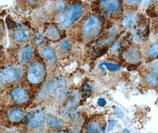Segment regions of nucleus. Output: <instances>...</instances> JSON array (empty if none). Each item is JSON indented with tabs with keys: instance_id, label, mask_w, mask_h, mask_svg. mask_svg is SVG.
I'll list each match as a JSON object with an SVG mask.
<instances>
[{
	"instance_id": "nucleus-7",
	"label": "nucleus",
	"mask_w": 158,
	"mask_h": 133,
	"mask_svg": "<svg viewBox=\"0 0 158 133\" xmlns=\"http://www.w3.org/2000/svg\"><path fill=\"white\" fill-rule=\"evenodd\" d=\"M138 15L135 11H128L126 13L123 18L122 26L124 29L133 28L138 21Z\"/></svg>"
},
{
	"instance_id": "nucleus-12",
	"label": "nucleus",
	"mask_w": 158,
	"mask_h": 133,
	"mask_svg": "<svg viewBox=\"0 0 158 133\" xmlns=\"http://www.w3.org/2000/svg\"><path fill=\"white\" fill-rule=\"evenodd\" d=\"M14 37L15 40L18 42H26L29 40L30 33L26 29H17L15 31Z\"/></svg>"
},
{
	"instance_id": "nucleus-19",
	"label": "nucleus",
	"mask_w": 158,
	"mask_h": 133,
	"mask_svg": "<svg viewBox=\"0 0 158 133\" xmlns=\"http://www.w3.org/2000/svg\"><path fill=\"white\" fill-rule=\"evenodd\" d=\"M86 130L88 133H102L103 132L102 128L96 122H91L88 124Z\"/></svg>"
},
{
	"instance_id": "nucleus-10",
	"label": "nucleus",
	"mask_w": 158,
	"mask_h": 133,
	"mask_svg": "<svg viewBox=\"0 0 158 133\" xmlns=\"http://www.w3.org/2000/svg\"><path fill=\"white\" fill-rule=\"evenodd\" d=\"M40 53L47 61L53 64L56 61L55 53L50 46H43L40 49Z\"/></svg>"
},
{
	"instance_id": "nucleus-31",
	"label": "nucleus",
	"mask_w": 158,
	"mask_h": 133,
	"mask_svg": "<svg viewBox=\"0 0 158 133\" xmlns=\"http://www.w3.org/2000/svg\"><path fill=\"white\" fill-rule=\"evenodd\" d=\"M67 133L66 132H65V131H59V132H57V133Z\"/></svg>"
},
{
	"instance_id": "nucleus-22",
	"label": "nucleus",
	"mask_w": 158,
	"mask_h": 133,
	"mask_svg": "<svg viewBox=\"0 0 158 133\" xmlns=\"http://www.w3.org/2000/svg\"><path fill=\"white\" fill-rule=\"evenodd\" d=\"M148 56L149 58H154L158 56V42L151 46Z\"/></svg>"
},
{
	"instance_id": "nucleus-28",
	"label": "nucleus",
	"mask_w": 158,
	"mask_h": 133,
	"mask_svg": "<svg viewBox=\"0 0 158 133\" xmlns=\"http://www.w3.org/2000/svg\"><path fill=\"white\" fill-rule=\"evenodd\" d=\"M152 72L155 75L158 77V62L153 64L152 66Z\"/></svg>"
},
{
	"instance_id": "nucleus-13",
	"label": "nucleus",
	"mask_w": 158,
	"mask_h": 133,
	"mask_svg": "<svg viewBox=\"0 0 158 133\" xmlns=\"http://www.w3.org/2000/svg\"><path fill=\"white\" fill-rule=\"evenodd\" d=\"M46 121L48 125L53 128H60L64 126V122L62 119H58L55 116L50 114L47 116Z\"/></svg>"
},
{
	"instance_id": "nucleus-18",
	"label": "nucleus",
	"mask_w": 158,
	"mask_h": 133,
	"mask_svg": "<svg viewBox=\"0 0 158 133\" xmlns=\"http://www.w3.org/2000/svg\"><path fill=\"white\" fill-rule=\"evenodd\" d=\"M46 33L48 37L52 40H57L60 35V31L58 28L53 25L49 26L46 29Z\"/></svg>"
},
{
	"instance_id": "nucleus-9",
	"label": "nucleus",
	"mask_w": 158,
	"mask_h": 133,
	"mask_svg": "<svg viewBox=\"0 0 158 133\" xmlns=\"http://www.w3.org/2000/svg\"><path fill=\"white\" fill-rule=\"evenodd\" d=\"M33 56V48L27 46L22 49L19 55V60L23 65H26L32 59Z\"/></svg>"
},
{
	"instance_id": "nucleus-30",
	"label": "nucleus",
	"mask_w": 158,
	"mask_h": 133,
	"mask_svg": "<svg viewBox=\"0 0 158 133\" xmlns=\"http://www.w3.org/2000/svg\"><path fill=\"white\" fill-rule=\"evenodd\" d=\"M123 133H130L129 131L127 129H124L123 131Z\"/></svg>"
},
{
	"instance_id": "nucleus-2",
	"label": "nucleus",
	"mask_w": 158,
	"mask_h": 133,
	"mask_svg": "<svg viewBox=\"0 0 158 133\" xmlns=\"http://www.w3.org/2000/svg\"><path fill=\"white\" fill-rule=\"evenodd\" d=\"M101 30L100 19L95 15L88 17L83 24V37L85 41L91 40L97 37Z\"/></svg>"
},
{
	"instance_id": "nucleus-16",
	"label": "nucleus",
	"mask_w": 158,
	"mask_h": 133,
	"mask_svg": "<svg viewBox=\"0 0 158 133\" xmlns=\"http://www.w3.org/2000/svg\"><path fill=\"white\" fill-rule=\"evenodd\" d=\"M81 99V93L78 91H74L72 92L69 96V100L65 106L75 108L76 105L78 104L79 101Z\"/></svg>"
},
{
	"instance_id": "nucleus-25",
	"label": "nucleus",
	"mask_w": 158,
	"mask_h": 133,
	"mask_svg": "<svg viewBox=\"0 0 158 133\" xmlns=\"http://www.w3.org/2000/svg\"><path fill=\"white\" fill-rule=\"evenodd\" d=\"M84 92L86 94H91L93 91V85L91 84H86L84 86Z\"/></svg>"
},
{
	"instance_id": "nucleus-24",
	"label": "nucleus",
	"mask_w": 158,
	"mask_h": 133,
	"mask_svg": "<svg viewBox=\"0 0 158 133\" xmlns=\"http://www.w3.org/2000/svg\"><path fill=\"white\" fill-rule=\"evenodd\" d=\"M60 48L65 52H69L70 50V44L67 40H64L60 43Z\"/></svg>"
},
{
	"instance_id": "nucleus-29",
	"label": "nucleus",
	"mask_w": 158,
	"mask_h": 133,
	"mask_svg": "<svg viewBox=\"0 0 158 133\" xmlns=\"http://www.w3.org/2000/svg\"><path fill=\"white\" fill-rule=\"evenodd\" d=\"M97 104L100 106H104L105 105H106L107 102L103 98H99L97 101Z\"/></svg>"
},
{
	"instance_id": "nucleus-3",
	"label": "nucleus",
	"mask_w": 158,
	"mask_h": 133,
	"mask_svg": "<svg viewBox=\"0 0 158 133\" xmlns=\"http://www.w3.org/2000/svg\"><path fill=\"white\" fill-rule=\"evenodd\" d=\"M66 82L64 77H58L53 78L44 88L52 96L58 99L64 98L66 94Z\"/></svg>"
},
{
	"instance_id": "nucleus-11",
	"label": "nucleus",
	"mask_w": 158,
	"mask_h": 133,
	"mask_svg": "<svg viewBox=\"0 0 158 133\" xmlns=\"http://www.w3.org/2000/svg\"><path fill=\"white\" fill-rule=\"evenodd\" d=\"M124 58L129 62L136 63L140 60V55L136 48H132L127 50L124 54Z\"/></svg>"
},
{
	"instance_id": "nucleus-1",
	"label": "nucleus",
	"mask_w": 158,
	"mask_h": 133,
	"mask_svg": "<svg viewBox=\"0 0 158 133\" xmlns=\"http://www.w3.org/2000/svg\"><path fill=\"white\" fill-rule=\"evenodd\" d=\"M82 14L83 9L82 6L77 3L73 4L59 15L58 20L62 27L67 28L78 20Z\"/></svg>"
},
{
	"instance_id": "nucleus-8",
	"label": "nucleus",
	"mask_w": 158,
	"mask_h": 133,
	"mask_svg": "<svg viewBox=\"0 0 158 133\" xmlns=\"http://www.w3.org/2000/svg\"><path fill=\"white\" fill-rule=\"evenodd\" d=\"M11 97L16 104H23L29 100V94L23 88H17L11 92Z\"/></svg>"
},
{
	"instance_id": "nucleus-26",
	"label": "nucleus",
	"mask_w": 158,
	"mask_h": 133,
	"mask_svg": "<svg viewBox=\"0 0 158 133\" xmlns=\"http://www.w3.org/2000/svg\"><path fill=\"white\" fill-rule=\"evenodd\" d=\"M115 123H116V121L115 120H111V121H109L108 128H107V132L111 131L114 128V127L115 126Z\"/></svg>"
},
{
	"instance_id": "nucleus-5",
	"label": "nucleus",
	"mask_w": 158,
	"mask_h": 133,
	"mask_svg": "<svg viewBox=\"0 0 158 133\" xmlns=\"http://www.w3.org/2000/svg\"><path fill=\"white\" fill-rule=\"evenodd\" d=\"M22 77V72L19 69L13 67H6L0 73L1 83L7 84L19 80Z\"/></svg>"
},
{
	"instance_id": "nucleus-32",
	"label": "nucleus",
	"mask_w": 158,
	"mask_h": 133,
	"mask_svg": "<svg viewBox=\"0 0 158 133\" xmlns=\"http://www.w3.org/2000/svg\"></svg>"
},
{
	"instance_id": "nucleus-15",
	"label": "nucleus",
	"mask_w": 158,
	"mask_h": 133,
	"mask_svg": "<svg viewBox=\"0 0 158 133\" xmlns=\"http://www.w3.org/2000/svg\"><path fill=\"white\" fill-rule=\"evenodd\" d=\"M24 116V112L20 109H13L8 112V118L12 122H18Z\"/></svg>"
},
{
	"instance_id": "nucleus-14",
	"label": "nucleus",
	"mask_w": 158,
	"mask_h": 133,
	"mask_svg": "<svg viewBox=\"0 0 158 133\" xmlns=\"http://www.w3.org/2000/svg\"><path fill=\"white\" fill-rule=\"evenodd\" d=\"M61 115L68 119H75L78 115V111L75 108L65 106L61 110Z\"/></svg>"
},
{
	"instance_id": "nucleus-17",
	"label": "nucleus",
	"mask_w": 158,
	"mask_h": 133,
	"mask_svg": "<svg viewBox=\"0 0 158 133\" xmlns=\"http://www.w3.org/2000/svg\"><path fill=\"white\" fill-rule=\"evenodd\" d=\"M101 7L108 11H113L120 7L118 1H102L100 2Z\"/></svg>"
},
{
	"instance_id": "nucleus-23",
	"label": "nucleus",
	"mask_w": 158,
	"mask_h": 133,
	"mask_svg": "<svg viewBox=\"0 0 158 133\" xmlns=\"http://www.w3.org/2000/svg\"><path fill=\"white\" fill-rule=\"evenodd\" d=\"M33 40V42H35V43L36 44H38V45L42 44L46 40L42 34H40L39 33H36L34 35Z\"/></svg>"
},
{
	"instance_id": "nucleus-6",
	"label": "nucleus",
	"mask_w": 158,
	"mask_h": 133,
	"mask_svg": "<svg viewBox=\"0 0 158 133\" xmlns=\"http://www.w3.org/2000/svg\"><path fill=\"white\" fill-rule=\"evenodd\" d=\"M45 119V114L43 110L36 109L28 113L27 123L28 126L36 128L41 126Z\"/></svg>"
},
{
	"instance_id": "nucleus-27",
	"label": "nucleus",
	"mask_w": 158,
	"mask_h": 133,
	"mask_svg": "<svg viewBox=\"0 0 158 133\" xmlns=\"http://www.w3.org/2000/svg\"><path fill=\"white\" fill-rule=\"evenodd\" d=\"M140 2V1H124V4L129 6H136Z\"/></svg>"
},
{
	"instance_id": "nucleus-20",
	"label": "nucleus",
	"mask_w": 158,
	"mask_h": 133,
	"mask_svg": "<svg viewBox=\"0 0 158 133\" xmlns=\"http://www.w3.org/2000/svg\"><path fill=\"white\" fill-rule=\"evenodd\" d=\"M145 80L148 84L151 86L156 87L158 85V81L157 78L152 73H147L145 77Z\"/></svg>"
},
{
	"instance_id": "nucleus-21",
	"label": "nucleus",
	"mask_w": 158,
	"mask_h": 133,
	"mask_svg": "<svg viewBox=\"0 0 158 133\" xmlns=\"http://www.w3.org/2000/svg\"><path fill=\"white\" fill-rule=\"evenodd\" d=\"M100 68L101 69L107 68L108 70L110 71H118L120 70V68L118 65L111 63H101L100 65Z\"/></svg>"
},
{
	"instance_id": "nucleus-4",
	"label": "nucleus",
	"mask_w": 158,
	"mask_h": 133,
	"mask_svg": "<svg viewBox=\"0 0 158 133\" xmlns=\"http://www.w3.org/2000/svg\"><path fill=\"white\" fill-rule=\"evenodd\" d=\"M46 68L43 64L39 62L33 63L27 70V77L32 84L40 83L45 77Z\"/></svg>"
}]
</instances>
